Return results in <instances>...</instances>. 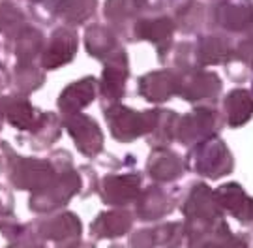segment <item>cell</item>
Instances as JSON below:
<instances>
[{
    "mask_svg": "<svg viewBox=\"0 0 253 248\" xmlns=\"http://www.w3.org/2000/svg\"><path fill=\"white\" fill-rule=\"evenodd\" d=\"M40 113L42 109L30 101V96L15 92L0 94V119L8 122L17 132H25L30 128L40 117Z\"/></svg>",
    "mask_w": 253,
    "mask_h": 248,
    "instance_id": "cell-22",
    "label": "cell"
},
{
    "mask_svg": "<svg viewBox=\"0 0 253 248\" xmlns=\"http://www.w3.org/2000/svg\"><path fill=\"white\" fill-rule=\"evenodd\" d=\"M13 207H15V201H13V196L9 192V188L0 184V218L13 216Z\"/></svg>",
    "mask_w": 253,
    "mask_h": 248,
    "instance_id": "cell-41",
    "label": "cell"
},
{
    "mask_svg": "<svg viewBox=\"0 0 253 248\" xmlns=\"http://www.w3.org/2000/svg\"><path fill=\"white\" fill-rule=\"evenodd\" d=\"M223 126L225 119L217 103H199L188 113L178 115L174 124V143L191 147L212 136H217Z\"/></svg>",
    "mask_w": 253,
    "mask_h": 248,
    "instance_id": "cell-3",
    "label": "cell"
},
{
    "mask_svg": "<svg viewBox=\"0 0 253 248\" xmlns=\"http://www.w3.org/2000/svg\"><path fill=\"white\" fill-rule=\"evenodd\" d=\"M109 248H126V247H124V245H118V243H113Z\"/></svg>",
    "mask_w": 253,
    "mask_h": 248,
    "instance_id": "cell-46",
    "label": "cell"
},
{
    "mask_svg": "<svg viewBox=\"0 0 253 248\" xmlns=\"http://www.w3.org/2000/svg\"><path fill=\"white\" fill-rule=\"evenodd\" d=\"M101 113L105 117L111 138L118 143H131L145 138L152 122V109L137 111L122 101H101Z\"/></svg>",
    "mask_w": 253,
    "mask_h": 248,
    "instance_id": "cell-4",
    "label": "cell"
},
{
    "mask_svg": "<svg viewBox=\"0 0 253 248\" xmlns=\"http://www.w3.org/2000/svg\"><path fill=\"white\" fill-rule=\"evenodd\" d=\"M45 44V32L43 28L38 27L36 23H30L19 32L13 40H9L8 44H4L8 49L9 58L23 60V62H38V56L43 49Z\"/></svg>",
    "mask_w": 253,
    "mask_h": 248,
    "instance_id": "cell-26",
    "label": "cell"
},
{
    "mask_svg": "<svg viewBox=\"0 0 253 248\" xmlns=\"http://www.w3.org/2000/svg\"><path fill=\"white\" fill-rule=\"evenodd\" d=\"M217 248H253V237L250 233H231Z\"/></svg>",
    "mask_w": 253,
    "mask_h": 248,
    "instance_id": "cell-40",
    "label": "cell"
},
{
    "mask_svg": "<svg viewBox=\"0 0 253 248\" xmlns=\"http://www.w3.org/2000/svg\"><path fill=\"white\" fill-rule=\"evenodd\" d=\"M186 173L184 156L174 149L162 147L152 149L146 158V175L158 184H172L180 181Z\"/></svg>",
    "mask_w": 253,
    "mask_h": 248,
    "instance_id": "cell-20",
    "label": "cell"
},
{
    "mask_svg": "<svg viewBox=\"0 0 253 248\" xmlns=\"http://www.w3.org/2000/svg\"><path fill=\"white\" fill-rule=\"evenodd\" d=\"M98 77L94 75H86L77 81L66 85L58 98H56V107L60 111V115H72V113H81L88 105L94 103L98 98Z\"/></svg>",
    "mask_w": 253,
    "mask_h": 248,
    "instance_id": "cell-21",
    "label": "cell"
},
{
    "mask_svg": "<svg viewBox=\"0 0 253 248\" xmlns=\"http://www.w3.org/2000/svg\"><path fill=\"white\" fill-rule=\"evenodd\" d=\"M103 17L105 23L118 34L122 42L133 44L131 28L135 19L139 17L133 0H105L103 4Z\"/></svg>",
    "mask_w": 253,
    "mask_h": 248,
    "instance_id": "cell-29",
    "label": "cell"
},
{
    "mask_svg": "<svg viewBox=\"0 0 253 248\" xmlns=\"http://www.w3.org/2000/svg\"><path fill=\"white\" fill-rule=\"evenodd\" d=\"M178 119V113L172 109H163L160 105H156V117L150 132L145 136L146 143L150 149H162L171 147L174 143V124Z\"/></svg>",
    "mask_w": 253,
    "mask_h": 248,
    "instance_id": "cell-32",
    "label": "cell"
},
{
    "mask_svg": "<svg viewBox=\"0 0 253 248\" xmlns=\"http://www.w3.org/2000/svg\"><path fill=\"white\" fill-rule=\"evenodd\" d=\"M139 15H152V13H162L165 11L167 0H133Z\"/></svg>",
    "mask_w": 253,
    "mask_h": 248,
    "instance_id": "cell-39",
    "label": "cell"
},
{
    "mask_svg": "<svg viewBox=\"0 0 253 248\" xmlns=\"http://www.w3.org/2000/svg\"><path fill=\"white\" fill-rule=\"evenodd\" d=\"M174 32H176V27L172 23L171 15L162 11L152 15H139L131 28V40L133 44L137 42L152 44L158 53V60L162 64H167L171 49L174 46Z\"/></svg>",
    "mask_w": 253,
    "mask_h": 248,
    "instance_id": "cell-9",
    "label": "cell"
},
{
    "mask_svg": "<svg viewBox=\"0 0 253 248\" xmlns=\"http://www.w3.org/2000/svg\"><path fill=\"white\" fill-rule=\"evenodd\" d=\"M135 214L129 207H111L101 211L90 224V237L94 241H113L124 237L133 230Z\"/></svg>",
    "mask_w": 253,
    "mask_h": 248,
    "instance_id": "cell-18",
    "label": "cell"
},
{
    "mask_svg": "<svg viewBox=\"0 0 253 248\" xmlns=\"http://www.w3.org/2000/svg\"><path fill=\"white\" fill-rule=\"evenodd\" d=\"M38 237L43 243H51L53 248H77L83 241V222L73 211H60L40 214L30 222Z\"/></svg>",
    "mask_w": 253,
    "mask_h": 248,
    "instance_id": "cell-6",
    "label": "cell"
},
{
    "mask_svg": "<svg viewBox=\"0 0 253 248\" xmlns=\"http://www.w3.org/2000/svg\"><path fill=\"white\" fill-rule=\"evenodd\" d=\"M32 248H47L45 243H42V245H38V247H32Z\"/></svg>",
    "mask_w": 253,
    "mask_h": 248,
    "instance_id": "cell-48",
    "label": "cell"
},
{
    "mask_svg": "<svg viewBox=\"0 0 253 248\" xmlns=\"http://www.w3.org/2000/svg\"><path fill=\"white\" fill-rule=\"evenodd\" d=\"M176 209H180L184 220H217L225 216L214 199V190L203 181H191L182 188Z\"/></svg>",
    "mask_w": 253,
    "mask_h": 248,
    "instance_id": "cell-14",
    "label": "cell"
},
{
    "mask_svg": "<svg viewBox=\"0 0 253 248\" xmlns=\"http://www.w3.org/2000/svg\"><path fill=\"white\" fill-rule=\"evenodd\" d=\"M127 245H129V248H158L156 224L139 228V230H135V231H129Z\"/></svg>",
    "mask_w": 253,
    "mask_h": 248,
    "instance_id": "cell-37",
    "label": "cell"
},
{
    "mask_svg": "<svg viewBox=\"0 0 253 248\" xmlns=\"http://www.w3.org/2000/svg\"><path fill=\"white\" fill-rule=\"evenodd\" d=\"M2 171H4V162H2V156H0V175H2Z\"/></svg>",
    "mask_w": 253,
    "mask_h": 248,
    "instance_id": "cell-47",
    "label": "cell"
},
{
    "mask_svg": "<svg viewBox=\"0 0 253 248\" xmlns=\"http://www.w3.org/2000/svg\"><path fill=\"white\" fill-rule=\"evenodd\" d=\"M6 89H9V70H8V64L0 60V94L6 91Z\"/></svg>",
    "mask_w": 253,
    "mask_h": 248,
    "instance_id": "cell-42",
    "label": "cell"
},
{
    "mask_svg": "<svg viewBox=\"0 0 253 248\" xmlns=\"http://www.w3.org/2000/svg\"><path fill=\"white\" fill-rule=\"evenodd\" d=\"M15 2H21V4H25V6H30V4H36L40 0H15Z\"/></svg>",
    "mask_w": 253,
    "mask_h": 248,
    "instance_id": "cell-45",
    "label": "cell"
},
{
    "mask_svg": "<svg viewBox=\"0 0 253 248\" xmlns=\"http://www.w3.org/2000/svg\"><path fill=\"white\" fill-rule=\"evenodd\" d=\"M47 81V72L38 62H23L15 60L9 70V89L15 94L30 96L40 91Z\"/></svg>",
    "mask_w": 253,
    "mask_h": 248,
    "instance_id": "cell-30",
    "label": "cell"
},
{
    "mask_svg": "<svg viewBox=\"0 0 253 248\" xmlns=\"http://www.w3.org/2000/svg\"><path fill=\"white\" fill-rule=\"evenodd\" d=\"M62 117L54 111H42L36 122L25 132H19L15 141L32 150H47L62 138Z\"/></svg>",
    "mask_w": 253,
    "mask_h": 248,
    "instance_id": "cell-17",
    "label": "cell"
},
{
    "mask_svg": "<svg viewBox=\"0 0 253 248\" xmlns=\"http://www.w3.org/2000/svg\"><path fill=\"white\" fill-rule=\"evenodd\" d=\"M2 126H4V120L0 119V132H2Z\"/></svg>",
    "mask_w": 253,
    "mask_h": 248,
    "instance_id": "cell-49",
    "label": "cell"
},
{
    "mask_svg": "<svg viewBox=\"0 0 253 248\" xmlns=\"http://www.w3.org/2000/svg\"><path fill=\"white\" fill-rule=\"evenodd\" d=\"M171 19L182 34H201L207 28V6L201 0H167Z\"/></svg>",
    "mask_w": 253,
    "mask_h": 248,
    "instance_id": "cell-24",
    "label": "cell"
},
{
    "mask_svg": "<svg viewBox=\"0 0 253 248\" xmlns=\"http://www.w3.org/2000/svg\"><path fill=\"white\" fill-rule=\"evenodd\" d=\"M214 199L223 214L233 216L242 226L253 224V198L238 183H225L214 190Z\"/></svg>",
    "mask_w": 253,
    "mask_h": 248,
    "instance_id": "cell-19",
    "label": "cell"
},
{
    "mask_svg": "<svg viewBox=\"0 0 253 248\" xmlns=\"http://www.w3.org/2000/svg\"><path fill=\"white\" fill-rule=\"evenodd\" d=\"M0 60H2V62H6V64H8V60H9L8 49H6V46H4V42H2V40H0Z\"/></svg>",
    "mask_w": 253,
    "mask_h": 248,
    "instance_id": "cell-43",
    "label": "cell"
},
{
    "mask_svg": "<svg viewBox=\"0 0 253 248\" xmlns=\"http://www.w3.org/2000/svg\"><path fill=\"white\" fill-rule=\"evenodd\" d=\"M98 0H56L54 15L56 23L68 27H83L88 25L98 11Z\"/></svg>",
    "mask_w": 253,
    "mask_h": 248,
    "instance_id": "cell-31",
    "label": "cell"
},
{
    "mask_svg": "<svg viewBox=\"0 0 253 248\" xmlns=\"http://www.w3.org/2000/svg\"><path fill=\"white\" fill-rule=\"evenodd\" d=\"M101 62H103V72L98 79V87H100L98 96L101 98V101H122L127 92V81L131 77L129 56L126 49L120 47Z\"/></svg>",
    "mask_w": 253,
    "mask_h": 248,
    "instance_id": "cell-13",
    "label": "cell"
},
{
    "mask_svg": "<svg viewBox=\"0 0 253 248\" xmlns=\"http://www.w3.org/2000/svg\"><path fill=\"white\" fill-rule=\"evenodd\" d=\"M60 117H62L64 130L70 134L77 152L88 160H96L100 156L105 147V134L101 130L100 122L83 111L72 113V115H60Z\"/></svg>",
    "mask_w": 253,
    "mask_h": 248,
    "instance_id": "cell-10",
    "label": "cell"
},
{
    "mask_svg": "<svg viewBox=\"0 0 253 248\" xmlns=\"http://www.w3.org/2000/svg\"><path fill=\"white\" fill-rule=\"evenodd\" d=\"M27 224H21L17 218L13 216H4L0 218V248L15 247L25 231Z\"/></svg>",
    "mask_w": 253,
    "mask_h": 248,
    "instance_id": "cell-36",
    "label": "cell"
},
{
    "mask_svg": "<svg viewBox=\"0 0 253 248\" xmlns=\"http://www.w3.org/2000/svg\"><path fill=\"white\" fill-rule=\"evenodd\" d=\"M54 4L56 0H40L36 4L27 6V13L32 23H36L38 27H54L56 25V15H54Z\"/></svg>",
    "mask_w": 253,
    "mask_h": 248,
    "instance_id": "cell-35",
    "label": "cell"
},
{
    "mask_svg": "<svg viewBox=\"0 0 253 248\" xmlns=\"http://www.w3.org/2000/svg\"><path fill=\"white\" fill-rule=\"evenodd\" d=\"M9 248H15V247H9Z\"/></svg>",
    "mask_w": 253,
    "mask_h": 248,
    "instance_id": "cell-52",
    "label": "cell"
},
{
    "mask_svg": "<svg viewBox=\"0 0 253 248\" xmlns=\"http://www.w3.org/2000/svg\"><path fill=\"white\" fill-rule=\"evenodd\" d=\"M225 74L236 85H244V83L253 79V28L244 34L238 36L236 42H233L231 55L225 62Z\"/></svg>",
    "mask_w": 253,
    "mask_h": 248,
    "instance_id": "cell-23",
    "label": "cell"
},
{
    "mask_svg": "<svg viewBox=\"0 0 253 248\" xmlns=\"http://www.w3.org/2000/svg\"><path fill=\"white\" fill-rule=\"evenodd\" d=\"M253 28V0H217L207 6V30L244 36Z\"/></svg>",
    "mask_w": 253,
    "mask_h": 248,
    "instance_id": "cell-5",
    "label": "cell"
},
{
    "mask_svg": "<svg viewBox=\"0 0 253 248\" xmlns=\"http://www.w3.org/2000/svg\"><path fill=\"white\" fill-rule=\"evenodd\" d=\"M195 47V55H197V62L201 68L207 66H217L223 64L233 49V40L221 32H201L197 34V40L193 42Z\"/></svg>",
    "mask_w": 253,
    "mask_h": 248,
    "instance_id": "cell-25",
    "label": "cell"
},
{
    "mask_svg": "<svg viewBox=\"0 0 253 248\" xmlns=\"http://www.w3.org/2000/svg\"><path fill=\"white\" fill-rule=\"evenodd\" d=\"M158 248H184V220L156 222Z\"/></svg>",
    "mask_w": 253,
    "mask_h": 248,
    "instance_id": "cell-34",
    "label": "cell"
},
{
    "mask_svg": "<svg viewBox=\"0 0 253 248\" xmlns=\"http://www.w3.org/2000/svg\"><path fill=\"white\" fill-rule=\"evenodd\" d=\"M223 91L221 77L207 68H201L190 74H182L180 91L178 98L188 103L199 105V103H217Z\"/></svg>",
    "mask_w": 253,
    "mask_h": 248,
    "instance_id": "cell-16",
    "label": "cell"
},
{
    "mask_svg": "<svg viewBox=\"0 0 253 248\" xmlns=\"http://www.w3.org/2000/svg\"><path fill=\"white\" fill-rule=\"evenodd\" d=\"M180 198V188H171V184H148L143 186L133 201L135 220L145 224H156L165 220L176 211Z\"/></svg>",
    "mask_w": 253,
    "mask_h": 248,
    "instance_id": "cell-8",
    "label": "cell"
},
{
    "mask_svg": "<svg viewBox=\"0 0 253 248\" xmlns=\"http://www.w3.org/2000/svg\"><path fill=\"white\" fill-rule=\"evenodd\" d=\"M83 40H84V51L96 60H103L120 47H124L122 40L107 23H92V25L88 23L84 27Z\"/></svg>",
    "mask_w": 253,
    "mask_h": 248,
    "instance_id": "cell-28",
    "label": "cell"
},
{
    "mask_svg": "<svg viewBox=\"0 0 253 248\" xmlns=\"http://www.w3.org/2000/svg\"><path fill=\"white\" fill-rule=\"evenodd\" d=\"M77 169H79V173H81V181H83L79 198H81V199H88L90 196L98 194V186H100V175L96 173V169H94L90 164H83V165H79Z\"/></svg>",
    "mask_w": 253,
    "mask_h": 248,
    "instance_id": "cell-38",
    "label": "cell"
},
{
    "mask_svg": "<svg viewBox=\"0 0 253 248\" xmlns=\"http://www.w3.org/2000/svg\"><path fill=\"white\" fill-rule=\"evenodd\" d=\"M252 85H253V79H252ZM250 91H252V92H253V87H252V89H250Z\"/></svg>",
    "mask_w": 253,
    "mask_h": 248,
    "instance_id": "cell-50",
    "label": "cell"
},
{
    "mask_svg": "<svg viewBox=\"0 0 253 248\" xmlns=\"http://www.w3.org/2000/svg\"><path fill=\"white\" fill-rule=\"evenodd\" d=\"M0 156L9 186L30 194L43 190L58 173L75 167L72 152L66 149H54L47 158H30L19 154L8 141H0Z\"/></svg>",
    "mask_w": 253,
    "mask_h": 248,
    "instance_id": "cell-1",
    "label": "cell"
},
{
    "mask_svg": "<svg viewBox=\"0 0 253 248\" xmlns=\"http://www.w3.org/2000/svg\"><path fill=\"white\" fill-rule=\"evenodd\" d=\"M184 164L186 171L210 181H217L235 171V156L219 134L188 147Z\"/></svg>",
    "mask_w": 253,
    "mask_h": 248,
    "instance_id": "cell-2",
    "label": "cell"
},
{
    "mask_svg": "<svg viewBox=\"0 0 253 248\" xmlns=\"http://www.w3.org/2000/svg\"><path fill=\"white\" fill-rule=\"evenodd\" d=\"M221 113L229 128H242L253 117V92L244 87L229 91L221 100Z\"/></svg>",
    "mask_w": 253,
    "mask_h": 248,
    "instance_id": "cell-27",
    "label": "cell"
},
{
    "mask_svg": "<svg viewBox=\"0 0 253 248\" xmlns=\"http://www.w3.org/2000/svg\"><path fill=\"white\" fill-rule=\"evenodd\" d=\"M79 51V32L77 28L60 25L54 27L49 36H45L43 49L38 56V64L45 72H53L62 66H68L73 62Z\"/></svg>",
    "mask_w": 253,
    "mask_h": 248,
    "instance_id": "cell-11",
    "label": "cell"
},
{
    "mask_svg": "<svg viewBox=\"0 0 253 248\" xmlns=\"http://www.w3.org/2000/svg\"><path fill=\"white\" fill-rule=\"evenodd\" d=\"M77 248H96V241H81Z\"/></svg>",
    "mask_w": 253,
    "mask_h": 248,
    "instance_id": "cell-44",
    "label": "cell"
},
{
    "mask_svg": "<svg viewBox=\"0 0 253 248\" xmlns=\"http://www.w3.org/2000/svg\"><path fill=\"white\" fill-rule=\"evenodd\" d=\"M210 2H217V0H210Z\"/></svg>",
    "mask_w": 253,
    "mask_h": 248,
    "instance_id": "cell-51",
    "label": "cell"
},
{
    "mask_svg": "<svg viewBox=\"0 0 253 248\" xmlns=\"http://www.w3.org/2000/svg\"><path fill=\"white\" fill-rule=\"evenodd\" d=\"M30 23L27 9L21 8L15 0H0V40L4 44L13 40Z\"/></svg>",
    "mask_w": 253,
    "mask_h": 248,
    "instance_id": "cell-33",
    "label": "cell"
},
{
    "mask_svg": "<svg viewBox=\"0 0 253 248\" xmlns=\"http://www.w3.org/2000/svg\"><path fill=\"white\" fill-rule=\"evenodd\" d=\"M81 173L77 167L66 169L54 177V181L43 190L32 192L28 198V209L36 214H47L66 209L75 196L81 194Z\"/></svg>",
    "mask_w": 253,
    "mask_h": 248,
    "instance_id": "cell-7",
    "label": "cell"
},
{
    "mask_svg": "<svg viewBox=\"0 0 253 248\" xmlns=\"http://www.w3.org/2000/svg\"><path fill=\"white\" fill-rule=\"evenodd\" d=\"M182 74L171 66L146 72L137 79V94L152 105H162L178 96Z\"/></svg>",
    "mask_w": 253,
    "mask_h": 248,
    "instance_id": "cell-15",
    "label": "cell"
},
{
    "mask_svg": "<svg viewBox=\"0 0 253 248\" xmlns=\"http://www.w3.org/2000/svg\"><path fill=\"white\" fill-rule=\"evenodd\" d=\"M145 177L137 169L122 171V173H107L100 179L98 196L107 207H131L135 198L143 188Z\"/></svg>",
    "mask_w": 253,
    "mask_h": 248,
    "instance_id": "cell-12",
    "label": "cell"
}]
</instances>
